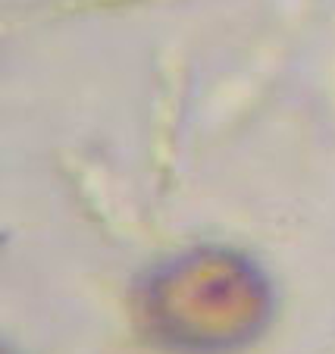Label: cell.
Listing matches in <instances>:
<instances>
[{
  "mask_svg": "<svg viewBox=\"0 0 335 354\" xmlns=\"http://www.w3.org/2000/svg\"><path fill=\"white\" fill-rule=\"evenodd\" d=\"M141 310L163 345L185 354H226L263 333L273 314V292L245 257L191 251L151 276Z\"/></svg>",
  "mask_w": 335,
  "mask_h": 354,
  "instance_id": "6da1fadb",
  "label": "cell"
}]
</instances>
